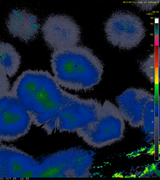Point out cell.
Returning <instances> with one entry per match:
<instances>
[{"label": "cell", "instance_id": "14", "mask_svg": "<svg viewBox=\"0 0 160 180\" xmlns=\"http://www.w3.org/2000/svg\"><path fill=\"white\" fill-rule=\"evenodd\" d=\"M10 87L7 76L0 71V95L9 92Z\"/></svg>", "mask_w": 160, "mask_h": 180}, {"label": "cell", "instance_id": "4", "mask_svg": "<svg viewBox=\"0 0 160 180\" xmlns=\"http://www.w3.org/2000/svg\"><path fill=\"white\" fill-rule=\"evenodd\" d=\"M32 124L30 115L11 92L0 95V139L13 141L25 136Z\"/></svg>", "mask_w": 160, "mask_h": 180}, {"label": "cell", "instance_id": "3", "mask_svg": "<svg viewBox=\"0 0 160 180\" xmlns=\"http://www.w3.org/2000/svg\"><path fill=\"white\" fill-rule=\"evenodd\" d=\"M104 31L109 42L125 50L137 47L146 34L145 28L141 18L132 12L124 11L112 14L105 23Z\"/></svg>", "mask_w": 160, "mask_h": 180}, {"label": "cell", "instance_id": "11", "mask_svg": "<svg viewBox=\"0 0 160 180\" xmlns=\"http://www.w3.org/2000/svg\"><path fill=\"white\" fill-rule=\"evenodd\" d=\"M21 63V56L13 46L0 42V71L11 78L17 72Z\"/></svg>", "mask_w": 160, "mask_h": 180}, {"label": "cell", "instance_id": "10", "mask_svg": "<svg viewBox=\"0 0 160 180\" xmlns=\"http://www.w3.org/2000/svg\"><path fill=\"white\" fill-rule=\"evenodd\" d=\"M39 70L28 69L20 75L13 82L11 92L29 112L32 106L39 78Z\"/></svg>", "mask_w": 160, "mask_h": 180}, {"label": "cell", "instance_id": "7", "mask_svg": "<svg viewBox=\"0 0 160 180\" xmlns=\"http://www.w3.org/2000/svg\"><path fill=\"white\" fill-rule=\"evenodd\" d=\"M78 151V147H74L42 158L38 161V177H74Z\"/></svg>", "mask_w": 160, "mask_h": 180}, {"label": "cell", "instance_id": "8", "mask_svg": "<svg viewBox=\"0 0 160 180\" xmlns=\"http://www.w3.org/2000/svg\"><path fill=\"white\" fill-rule=\"evenodd\" d=\"M154 96L141 88H130L117 97L116 101L122 116L133 124L141 123L144 107Z\"/></svg>", "mask_w": 160, "mask_h": 180}, {"label": "cell", "instance_id": "1", "mask_svg": "<svg viewBox=\"0 0 160 180\" xmlns=\"http://www.w3.org/2000/svg\"><path fill=\"white\" fill-rule=\"evenodd\" d=\"M88 99L63 90L47 71L39 70L31 109L32 123L48 135L56 131L69 132L77 126L86 112Z\"/></svg>", "mask_w": 160, "mask_h": 180}, {"label": "cell", "instance_id": "9", "mask_svg": "<svg viewBox=\"0 0 160 180\" xmlns=\"http://www.w3.org/2000/svg\"><path fill=\"white\" fill-rule=\"evenodd\" d=\"M6 23L11 35L25 42L35 38L40 28L36 15L26 10L19 8L14 9L10 11Z\"/></svg>", "mask_w": 160, "mask_h": 180}, {"label": "cell", "instance_id": "5", "mask_svg": "<svg viewBox=\"0 0 160 180\" xmlns=\"http://www.w3.org/2000/svg\"><path fill=\"white\" fill-rule=\"evenodd\" d=\"M47 45L54 50L77 45L81 38L79 26L71 17L65 15H52L41 28Z\"/></svg>", "mask_w": 160, "mask_h": 180}, {"label": "cell", "instance_id": "6", "mask_svg": "<svg viewBox=\"0 0 160 180\" xmlns=\"http://www.w3.org/2000/svg\"><path fill=\"white\" fill-rule=\"evenodd\" d=\"M38 160L14 147L0 145L1 178L35 177Z\"/></svg>", "mask_w": 160, "mask_h": 180}, {"label": "cell", "instance_id": "12", "mask_svg": "<svg viewBox=\"0 0 160 180\" xmlns=\"http://www.w3.org/2000/svg\"><path fill=\"white\" fill-rule=\"evenodd\" d=\"M155 62L154 55H152L143 61L140 66L142 72L152 83L154 82L155 81Z\"/></svg>", "mask_w": 160, "mask_h": 180}, {"label": "cell", "instance_id": "2", "mask_svg": "<svg viewBox=\"0 0 160 180\" xmlns=\"http://www.w3.org/2000/svg\"><path fill=\"white\" fill-rule=\"evenodd\" d=\"M50 62L57 82L70 90L91 89L99 82L103 73L101 61L91 50L82 45L54 50Z\"/></svg>", "mask_w": 160, "mask_h": 180}, {"label": "cell", "instance_id": "13", "mask_svg": "<svg viewBox=\"0 0 160 180\" xmlns=\"http://www.w3.org/2000/svg\"><path fill=\"white\" fill-rule=\"evenodd\" d=\"M158 0H137L133 2L134 5L141 10L149 12L153 9L158 4Z\"/></svg>", "mask_w": 160, "mask_h": 180}, {"label": "cell", "instance_id": "15", "mask_svg": "<svg viewBox=\"0 0 160 180\" xmlns=\"http://www.w3.org/2000/svg\"><path fill=\"white\" fill-rule=\"evenodd\" d=\"M1 141L2 140L0 139V145H1Z\"/></svg>", "mask_w": 160, "mask_h": 180}]
</instances>
